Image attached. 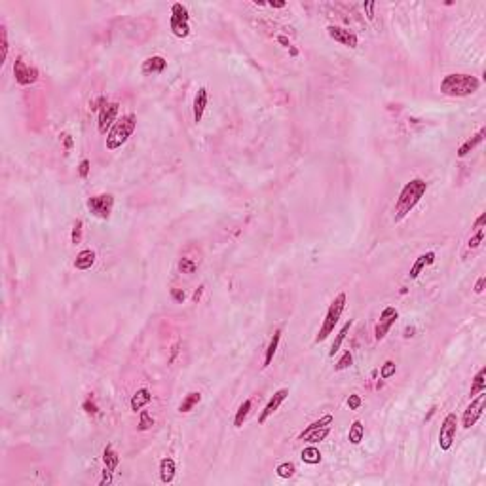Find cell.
Segmentation results:
<instances>
[{
  "label": "cell",
  "instance_id": "6da1fadb",
  "mask_svg": "<svg viewBox=\"0 0 486 486\" xmlns=\"http://www.w3.org/2000/svg\"><path fill=\"white\" fill-rule=\"evenodd\" d=\"M426 192H428V182L420 179V177L406 182L405 186L401 188L399 198H397L395 207H393V222L399 224L403 218L408 217V213L420 203L422 198L426 196Z\"/></svg>",
  "mask_w": 486,
  "mask_h": 486
},
{
  "label": "cell",
  "instance_id": "7a4b0ae2",
  "mask_svg": "<svg viewBox=\"0 0 486 486\" xmlns=\"http://www.w3.org/2000/svg\"><path fill=\"white\" fill-rule=\"evenodd\" d=\"M480 87V80L477 76L467 73H450L441 80V93L446 97H469L477 93Z\"/></svg>",
  "mask_w": 486,
  "mask_h": 486
},
{
  "label": "cell",
  "instance_id": "3957f363",
  "mask_svg": "<svg viewBox=\"0 0 486 486\" xmlns=\"http://www.w3.org/2000/svg\"><path fill=\"white\" fill-rule=\"evenodd\" d=\"M137 127V116L133 112L123 114L120 120H116V123L110 127V131L107 133V148L109 150H116L122 148L129 137L133 135V131Z\"/></svg>",
  "mask_w": 486,
  "mask_h": 486
},
{
  "label": "cell",
  "instance_id": "277c9868",
  "mask_svg": "<svg viewBox=\"0 0 486 486\" xmlns=\"http://www.w3.org/2000/svg\"><path fill=\"white\" fill-rule=\"evenodd\" d=\"M346 304H348V297H346V293H338V295L333 298V302H331V306H329V310H327V313H325L323 325H321L319 333H317V336H315V344L325 342L327 338L334 333V327L338 325L342 313H344V310H346Z\"/></svg>",
  "mask_w": 486,
  "mask_h": 486
},
{
  "label": "cell",
  "instance_id": "5b68a950",
  "mask_svg": "<svg viewBox=\"0 0 486 486\" xmlns=\"http://www.w3.org/2000/svg\"><path fill=\"white\" fill-rule=\"evenodd\" d=\"M169 30L177 38H186L190 35V12L182 2H175L171 6L169 17Z\"/></svg>",
  "mask_w": 486,
  "mask_h": 486
},
{
  "label": "cell",
  "instance_id": "8992f818",
  "mask_svg": "<svg viewBox=\"0 0 486 486\" xmlns=\"http://www.w3.org/2000/svg\"><path fill=\"white\" fill-rule=\"evenodd\" d=\"M87 209L93 217L101 220H109L114 209V196L112 194H97L87 200Z\"/></svg>",
  "mask_w": 486,
  "mask_h": 486
},
{
  "label": "cell",
  "instance_id": "52a82bcc",
  "mask_svg": "<svg viewBox=\"0 0 486 486\" xmlns=\"http://www.w3.org/2000/svg\"><path fill=\"white\" fill-rule=\"evenodd\" d=\"M484 405H486V392H480L475 399H471V403L467 405V408L464 410L462 416V428L464 429H471L479 418L484 412Z\"/></svg>",
  "mask_w": 486,
  "mask_h": 486
},
{
  "label": "cell",
  "instance_id": "ba28073f",
  "mask_svg": "<svg viewBox=\"0 0 486 486\" xmlns=\"http://www.w3.org/2000/svg\"><path fill=\"white\" fill-rule=\"evenodd\" d=\"M456 431H458V416L454 412L446 414V418L441 424V429H439V446L443 452H448L454 444V439H456Z\"/></svg>",
  "mask_w": 486,
  "mask_h": 486
},
{
  "label": "cell",
  "instance_id": "9c48e42d",
  "mask_svg": "<svg viewBox=\"0 0 486 486\" xmlns=\"http://www.w3.org/2000/svg\"><path fill=\"white\" fill-rule=\"evenodd\" d=\"M397 317H399V312L393 306H385L382 313H380V319H378L376 327H374V340H384L387 333H390V329L393 327V323L397 321Z\"/></svg>",
  "mask_w": 486,
  "mask_h": 486
},
{
  "label": "cell",
  "instance_id": "30bf717a",
  "mask_svg": "<svg viewBox=\"0 0 486 486\" xmlns=\"http://www.w3.org/2000/svg\"><path fill=\"white\" fill-rule=\"evenodd\" d=\"M14 76L19 86H33L38 80V69L29 67L21 57H17L14 63Z\"/></svg>",
  "mask_w": 486,
  "mask_h": 486
},
{
  "label": "cell",
  "instance_id": "8fae6325",
  "mask_svg": "<svg viewBox=\"0 0 486 486\" xmlns=\"http://www.w3.org/2000/svg\"><path fill=\"white\" fill-rule=\"evenodd\" d=\"M118 109L120 105L116 101L107 103L101 110H99V120H97V129L101 135H107L110 131V127L116 123V116H118Z\"/></svg>",
  "mask_w": 486,
  "mask_h": 486
},
{
  "label": "cell",
  "instance_id": "7c38bea8",
  "mask_svg": "<svg viewBox=\"0 0 486 486\" xmlns=\"http://www.w3.org/2000/svg\"><path fill=\"white\" fill-rule=\"evenodd\" d=\"M327 35L333 38L334 42H340L346 48H357L359 46V38L353 30L346 29V27H338V25H329L327 27Z\"/></svg>",
  "mask_w": 486,
  "mask_h": 486
},
{
  "label": "cell",
  "instance_id": "4fadbf2b",
  "mask_svg": "<svg viewBox=\"0 0 486 486\" xmlns=\"http://www.w3.org/2000/svg\"><path fill=\"white\" fill-rule=\"evenodd\" d=\"M289 397V390L287 387H281V390H277L272 397L268 399V403L264 405V408H262V412L258 414V424H266V420H268L270 416H274V414L277 412V408L283 405L285 399Z\"/></svg>",
  "mask_w": 486,
  "mask_h": 486
},
{
  "label": "cell",
  "instance_id": "5bb4252c",
  "mask_svg": "<svg viewBox=\"0 0 486 486\" xmlns=\"http://www.w3.org/2000/svg\"><path fill=\"white\" fill-rule=\"evenodd\" d=\"M166 67H167L166 57H161V55H152V57H146L145 61H143L141 73L145 74V76H152V74H161L164 71H166Z\"/></svg>",
  "mask_w": 486,
  "mask_h": 486
},
{
  "label": "cell",
  "instance_id": "9a60e30c",
  "mask_svg": "<svg viewBox=\"0 0 486 486\" xmlns=\"http://www.w3.org/2000/svg\"><path fill=\"white\" fill-rule=\"evenodd\" d=\"M484 135H486V129L484 127H480L473 137H469L467 141H464L462 145H460V148H458V158H465V156H469V154L477 148V146L484 141Z\"/></svg>",
  "mask_w": 486,
  "mask_h": 486
},
{
  "label": "cell",
  "instance_id": "2e32d148",
  "mask_svg": "<svg viewBox=\"0 0 486 486\" xmlns=\"http://www.w3.org/2000/svg\"><path fill=\"white\" fill-rule=\"evenodd\" d=\"M207 101H209L207 87H200L196 97H194V107H192V110H194V122L196 123L202 122L203 112H205V109H207Z\"/></svg>",
  "mask_w": 486,
  "mask_h": 486
},
{
  "label": "cell",
  "instance_id": "e0dca14e",
  "mask_svg": "<svg viewBox=\"0 0 486 486\" xmlns=\"http://www.w3.org/2000/svg\"><path fill=\"white\" fill-rule=\"evenodd\" d=\"M175 473H177V464L173 458H161L160 460V480L164 484H171L175 480Z\"/></svg>",
  "mask_w": 486,
  "mask_h": 486
},
{
  "label": "cell",
  "instance_id": "ac0fdd59",
  "mask_svg": "<svg viewBox=\"0 0 486 486\" xmlns=\"http://www.w3.org/2000/svg\"><path fill=\"white\" fill-rule=\"evenodd\" d=\"M150 401H152V392L148 387H141L133 393V397L129 401V408L133 412H137L141 408H145L146 405H150Z\"/></svg>",
  "mask_w": 486,
  "mask_h": 486
},
{
  "label": "cell",
  "instance_id": "d6986e66",
  "mask_svg": "<svg viewBox=\"0 0 486 486\" xmlns=\"http://www.w3.org/2000/svg\"><path fill=\"white\" fill-rule=\"evenodd\" d=\"M435 262V253L433 251H429V253H424L422 256H418L416 258V262L412 264V268H410V279H418L422 274V270L426 268V266H431Z\"/></svg>",
  "mask_w": 486,
  "mask_h": 486
},
{
  "label": "cell",
  "instance_id": "ffe728a7",
  "mask_svg": "<svg viewBox=\"0 0 486 486\" xmlns=\"http://www.w3.org/2000/svg\"><path fill=\"white\" fill-rule=\"evenodd\" d=\"M95 253L91 251V249H82L80 253L76 254V258H74V268L76 270H82V272H86V270H91V266L95 264Z\"/></svg>",
  "mask_w": 486,
  "mask_h": 486
},
{
  "label": "cell",
  "instance_id": "44dd1931",
  "mask_svg": "<svg viewBox=\"0 0 486 486\" xmlns=\"http://www.w3.org/2000/svg\"><path fill=\"white\" fill-rule=\"evenodd\" d=\"M279 340H281V331L277 329L276 333H274V336H272V340H270L268 348H266V353H264V361H262V369H268L270 365H272L274 357H276L277 348H279Z\"/></svg>",
  "mask_w": 486,
  "mask_h": 486
},
{
  "label": "cell",
  "instance_id": "7402d4cb",
  "mask_svg": "<svg viewBox=\"0 0 486 486\" xmlns=\"http://www.w3.org/2000/svg\"><path fill=\"white\" fill-rule=\"evenodd\" d=\"M103 464H105V467H107L109 471H116L118 469V465H120V456H118V452L114 450L112 444H107L105 450H103Z\"/></svg>",
  "mask_w": 486,
  "mask_h": 486
},
{
  "label": "cell",
  "instance_id": "603a6c76",
  "mask_svg": "<svg viewBox=\"0 0 486 486\" xmlns=\"http://www.w3.org/2000/svg\"><path fill=\"white\" fill-rule=\"evenodd\" d=\"M351 325H353V321L349 319L344 323V327H342L340 331H338V334H336V338H334L333 346H331V349H329V357H334L336 353H338V349H340L342 342L346 340V334L349 333V329H351Z\"/></svg>",
  "mask_w": 486,
  "mask_h": 486
},
{
  "label": "cell",
  "instance_id": "cb8c5ba5",
  "mask_svg": "<svg viewBox=\"0 0 486 486\" xmlns=\"http://www.w3.org/2000/svg\"><path fill=\"white\" fill-rule=\"evenodd\" d=\"M251 408H253V401L251 399H245L243 403L240 405V408H238V412H236V416H234V428H243V424H245L247 416H249V412H251Z\"/></svg>",
  "mask_w": 486,
  "mask_h": 486
},
{
  "label": "cell",
  "instance_id": "d4e9b609",
  "mask_svg": "<svg viewBox=\"0 0 486 486\" xmlns=\"http://www.w3.org/2000/svg\"><path fill=\"white\" fill-rule=\"evenodd\" d=\"M480 392H486V367H482V369L475 374V378H473V382H471L469 395L475 397V395H479Z\"/></svg>",
  "mask_w": 486,
  "mask_h": 486
},
{
  "label": "cell",
  "instance_id": "484cf974",
  "mask_svg": "<svg viewBox=\"0 0 486 486\" xmlns=\"http://www.w3.org/2000/svg\"><path fill=\"white\" fill-rule=\"evenodd\" d=\"M363 437H365V426H363V422H359V420H355L351 426H349V431H348V441L351 444H361V441H363Z\"/></svg>",
  "mask_w": 486,
  "mask_h": 486
},
{
  "label": "cell",
  "instance_id": "4316f807",
  "mask_svg": "<svg viewBox=\"0 0 486 486\" xmlns=\"http://www.w3.org/2000/svg\"><path fill=\"white\" fill-rule=\"evenodd\" d=\"M202 401V393L200 392H190L184 399H182V403L179 405V412L181 414H186V412H190L194 406L198 405Z\"/></svg>",
  "mask_w": 486,
  "mask_h": 486
},
{
  "label": "cell",
  "instance_id": "83f0119b",
  "mask_svg": "<svg viewBox=\"0 0 486 486\" xmlns=\"http://www.w3.org/2000/svg\"><path fill=\"white\" fill-rule=\"evenodd\" d=\"M329 426L327 428H319V429H315V431H310L308 435H304V437H300L298 441H306V443H310V444H317V443H321V441H325L327 437H329Z\"/></svg>",
  "mask_w": 486,
  "mask_h": 486
},
{
  "label": "cell",
  "instance_id": "f1b7e54d",
  "mask_svg": "<svg viewBox=\"0 0 486 486\" xmlns=\"http://www.w3.org/2000/svg\"><path fill=\"white\" fill-rule=\"evenodd\" d=\"M300 458H302V462L308 465H317L321 462V452L319 448H315V446H306L304 450H302V454H300Z\"/></svg>",
  "mask_w": 486,
  "mask_h": 486
},
{
  "label": "cell",
  "instance_id": "f546056e",
  "mask_svg": "<svg viewBox=\"0 0 486 486\" xmlns=\"http://www.w3.org/2000/svg\"><path fill=\"white\" fill-rule=\"evenodd\" d=\"M331 424H333V416H331V414H325V416H321L319 420L312 422L308 428H304V431H300V433H298V439L308 435L310 431H315V429H319V428H327V426H331Z\"/></svg>",
  "mask_w": 486,
  "mask_h": 486
},
{
  "label": "cell",
  "instance_id": "4dcf8cb0",
  "mask_svg": "<svg viewBox=\"0 0 486 486\" xmlns=\"http://www.w3.org/2000/svg\"><path fill=\"white\" fill-rule=\"evenodd\" d=\"M295 471H297V465L293 462H283V464H279L276 467V473L279 479H290L295 475Z\"/></svg>",
  "mask_w": 486,
  "mask_h": 486
},
{
  "label": "cell",
  "instance_id": "1f68e13d",
  "mask_svg": "<svg viewBox=\"0 0 486 486\" xmlns=\"http://www.w3.org/2000/svg\"><path fill=\"white\" fill-rule=\"evenodd\" d=\"M353 365V353L349 351V349H346L344 353H342V357L336 361V365H334V370L336 372H340V370H346V369H349Z\"/></svg>",
  "mask_w": 486,
  "mask_h": 486
},
{
  "label": "cell",
  "instance_id": "d6a6232c",
  "mask_svg": "<svg viewBox=\"0 0 486 486\" xmlns=\"http://www.w3.org/2000/svg\"><path fill=\"white\" fill-rule=\"evenodd\" d=\"M0 48H2V55H0V65H4V61L8 57V30L6 25H0Z\"/></svg>",
  "mask_w": 486,
  "mask_h": 486
},
{
  "label": "cell",
  "instance_id": "836d02e7",
  "mask_svg": "<svg viewBox=\"0 0 486 486\" xmlns=\"http://www.w3.org/2000/svg\"><path fill=\"white\" fill-rule=\"evenodd\" d=\"M152 426H154L152 416L146 412V410H141V414H139V426H137L139 431H148Z\"/></svg>",
  "mask_w": 486,
  "mask_h": 486
},
{
  "label": "cell",
  "instance_id": "e575fe53",
  "mask_svg": "<svg viewBox=\"0 0 486 486\" xmlns=\"http://www.w3.org/2000/svg\"><path fill=\"white\" fill-rule=\"evenodd\" d=\"M82 232H84V222H82V218H76L73 224V232H71V241L74 245H78L82 241Z\"/></svg>",
  "mask_w": 486,
  "mask_h": 486
},
{
  "label": "cell",
  "instance_id": "d590c367",
  "mask_svg": "<svg viewBox=\"0 0 486 486\" xmlns=\"http://www.w3.org/2000/svg\"><path fill=\"white\" fill-rule=\"evenodd\" d=\"M179 270H181L182 274H196V270H198V264L192 258H181L179 261Z\"/></svg>",
  "mask_w": 486,
  "mask_h": 486
},
{
  "label": "cell",
  "instance_id": "8d00e7d4",
  "mask_svg": "<svg viewBox=\"0 0 486 486\" xmlns=\"http://www.w3.org/2000/svg\"><path fill=\"white\" fill-rule=\"evenodd\" d=\"M395 370H397L395 361H385L382 365V369H380V376H382V380H387V378H392L395 374Z\"/></svg>",
  "mask_w": 486,
  "mask_h": 486
},
{
  "label": "cell",
  "instance_id": "74e56055",
  "mask_svg": "<svg viewBox=\"0 0 486 486\" xmlns=\"http://www.w3.org/2000/svg\"><path fill=\"white\" fill-rule=\"evenodd\" d=\"M482 240H484V228H479V230L469 238V241H467V249H477Z\"/></svg>",
  "mask_w": 486,
  "mask_h": 486
},
{
  "label": "cell",
  "instance_id": "f35d334b",
  "mask_svg": "<svg viewBox=\"0 0 486 486\" xmlns=\"http://www.w3.org/2000/svg\"><path fill=\"white\" fill-rule=\"evenodd\" d=\"M82 408H84V412L89 414V416H95V414L99 412V406L95 405V401H93V397H91V395H89V397H87V399L84 401Z\"/></svg>",
  "mask_w": 486,
  "mask_h": 486
},
{
  "label": "cell",
  "instance_id": "ab89813d",
  "mask_svg": "<svg viewBox=\"0 0 486 486\" xmlns=\"http://www.w3.org/2000/svg\"><path fill=\"white\" fill-rule=\"evenodd\" d=\"M107 103H109L107 101V97H105V95H99L97 99H93V101L89 103V110H97V112H99Z\"/></svg>",
  "mask_w": 486,
  "mask_h": 486
},
{
  "label": "cell",
  "instance_id": "60d3db41",
  "mask_svg": "<svg viewBox=\"0 0 486 486\" xmlns=\"http://www.w3.org/2000/svg\"><path fill=\"white\" fill-rule=\"evenodd\" d=\"M169 295H171V298H173L177 304H182V302L186 300V293H184L182 289H171L169 290Z\"/></svg>",
  "mask_w": 486,
  "mask_h": 486
},
{
  "label": "cell",
  "instance_id": "b9f144b4",
  "mask_svg": "<svg viewBox=\"0 0 486 486\" xmlns=\"http://www.w3.org/2000/svg\"><path fill=\"white\" fill-rule=\"evenodd\" d=\"M89 169H91V161H89V160H82L80 166H78V175H80L82 179H87Z\"/></svg>",
  "mask_w": 486,
  "mask_h": 486
},
{
  "label": "cell",
  "instance_id": "7bdbcfd3",
  "mask_svg": "<svg viewBox=\"0 0 486 486\" xmlns=\"http://www.w3.org/2000/svg\"><path fill=\"white\" fill-rule=\"evenodd\" d=\"M59 137H61V141H63V145H65L67 154H69V152H71V148H73V145H74V141H73V137H71V133H61Z\"/></svg>",
  "mask_w": 486,
  "mask_h": 486
},
{
  "label": "cell",
  "instance_id": "ee69618b",
  "mask_svg": "<svg viewBox=\"0 0 486 486\" xmlns=\"http://www.w3.org/2000/svg\"><path fill=\"white\" fill-rule=\"evenodd\" d=\"M348 406H349V410H357V408L361 406V397H359V395H355V393H353V395H349V397H348Z\"/></svg>",
  "mask_w": 486,
  "mask_h": 486
},
{
  "label": "cell",
  "instance_id": "f6af8a7d",
  "mask_svg": "<svg viewBox=\"0 0 486 486\" xmlns=\"http://www.w3.org/2000/svg\"><path fill=\"white\" fill-rule=\"evenodd\" d=\"M363 8L367 10V17L372 21V19H374V8H376V2H365Z\"/></svg>",
  "mask_w": 486,
  "mask_h": 486
},
{
  "label": "cell",
  "instance_id": "bcb514c9",
  "mask_svg": "<svg viewBox=\"0 0 486 486\" xmlns=\"http://www.w3.org/2000/svg\"><path fill=\"white\" fill-rule=\"evenodd\" d=\"M112 473L114 471H109V469L105 467V471H103V479H101V486H109L110 482H112Z\"/></svg>",
  "mask_w": 486,
  "mask_h": 486
},
{
  "label": "cell",
  "instance_id": "7dc6e473",
  "mask_svg": "<svg viewBox=\"0 0 486 486\" xmlns=\"http://www.w3.org/2000/svg\"><path fill=\"white\" fill-rule=\"evenodd\" d=\"M484 285H486V276H480L479 281L475 283V293H477V295H480V293L484 290Z\"/></svg>",
  "mask_w": 486,
  "mask_h": 486
},
{
  "label": "cell",
  "instance_id": "c3c4849f",
  "mask_svg": "<svg viewBox=\"0 0 486 486\" xmlns=\"http://www.w3.org/2000/svg\"><path fill=\"white\" fill-rule=\"evenodd\" d=\"M484 224H486V213H480L479 218L475 220V224H473V226L479 230V228H484Z\"/></svg>",
  "mask_w": 486,
  "mask_h": 486
},
{
  "label": "cell",
  "instance_id": "681fc988",
  "mask_svg": "<svg viewBox=\"0 0 486 486\" xmlns=\"http://www.w3.org/2000/svg\"><path fill=\"white\" fill-rule=\"evenodd\" d=\"M203 289H205V287H203V285H200V287H198V289L194 290V295H192V300H194V302H196V304H198V302H200V298H202V295H203Z\"/></svg>",
  "mask_w": 486,
  "mask_h": 486
},
{
  "label": "cell",
  "instance_id": "f907efd6",
  "mask_svg": "<svg viewBox=\"0 0 486 486\" xmlns=\"http://www.w3.org/2000/svg\"><path fill=\"white\" fill-rule=\"evenodd\" d=\"M414 334H416V329H414V327H405V331H403V338L408 340V338H412Z\"/></svg>",
  "mask_w": 486,
  "mask_h": 486
},
{
  "label": "cell",
  "instance_id": "816d5d0a",
  "mask_svg": "<svg viewBox=\"0 0 486 486\" xmlns=\"http://www.w3.org/2000/svg\"><path fill=\"white\" fill-rule=\"evenodd\" d=\"M277 42L281 44V46H285V48H290V40L285 35H277V38H276Z\"/></svg>",
  "mask_w": 486,
  "mask_h": 486
},
{
  "label": "cell",
  "instance_id": "f5cc1de1",
  "mask_svg": "<svg viewBox=\"0 0 486 486\" xmlns=\"http://www.w3.org/2000/svg\"><path fill=\"white\" fill-rule=\"evenodd\" d=\"M268 6H272V8H285V6H287V2H283V0H281V2H268Z\"/></svg>",
  "mask_w": 486,
  "mask_h": 486
},
{
  "label": "cell",
  "instance_id": "db71d44e",
  "mask_svg": "<svg viewBox=\"0 0 486 486\" xmlns=\"http://www.w3.org/2000/svg\"><path fill=\"white\" fill-rule=\"evenodd\" d=\"M289 53H290V57H297V55H298V50H297V48H293V46H290V48H289Z\"/></svg>",
  "mask_w": 486,
  "mask_h": 486
}]
</instances>
